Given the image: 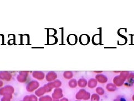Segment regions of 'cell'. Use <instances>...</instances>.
I'll use <instances>...</instances> for the list:
<instances>
[{"label":"cell","instance_id":"cell-1","mask_svg":"<svg viewBox=\"0 0 134 101\" xmlns=\"http://www.w3.org/2000/svg\"><path fill=\"white\" fill-rule=\"evenodd\" d=\"M33 77L38 79L42 80L44 77V74L41 72L36 71L35 72L33 73Z\"/></svg>","mask_w":134,"mask_h":101},{"label":"cell","instance_id":"cell-2","mask_svg":"<svg viewBox=\"0 0 134 101\" xmlns=\"http://www.w3.org/2000/svg\"><path fill=\"white\" fill-rule=\"evenodd\" d=\"M89 38L87 35H83L82 36H81L80 38V43H82L83 45H87L89 42Z\"/></svg>","mask_w":134,"mask_h":101},{"label":"cell","instance_id":"cell-3","mask_svg":"<svg viewBox=\"0 0 134 101\" xmlns=\"http://www.w3.org/2000/svg\"><path fill=\"white\" fill-rule=\"evenodd\" d=\"M68 42L71 45H74L76 42V37L75 35H70L68 37Z\"/></svg>","mask_w":134,"mask_h":101},{"label":"cell","instance_id":"cell-4","mask_svg":"<svg viewBox=\"0 0 134 101\" xmlns=\"http://www.w3.org/2000/svg\"><path fill=\"white\" fill-rule=\"evenodd\" d=\"M0 76H2L4 77L2 78V79H6L7 81H9L11 78V76L8 72H6V71L0 72Z\"/></svg>","mask_w":134,"mask_h":101},{"label":"cell","instance_id":"cell-5","mask_svg":"<svg viewBox=\"0 0 134 101\" xmlns=\"http://www.w3.org/2000/svg\"><path fill=\"white\" fill-rule=\"evenodd\" d=\"M56 77H57V75L55 73H54V72H50V73H49L48 74H47L46 79L47 81H51L55 79Z\"/></svg>","mask_w":134,"mask_h":101},{"label":"cell","instance_id":"cell-6","mask_svg":"<svg viewBox=\"0 0 134 101\" xmlns=\"http://www.w3.org/2000/svg\"><path fill=\"white\" fill-rule=\"evenodd\" d=\"M96 78L98 79V80L101 83H105V82H106L107 81V78L104 75H98L97 76Z\"/></svg>","mask_w":134,"mask_h":101},{"label":"cell","instance_id":"cell-7","mask_svg":"<svg viewBox=\"0 0 134 101\" xmlns=\"http://www.w3.org/2000/svg\"><path fill=\"white\" fill-rule=\"evenodd\" d=\"M64 77L65 78L69 79V78L72 77L73 74H72V73H71V72H70L69 71H66L64 73Z\"/></svg>","mask_w":134,"mask_h":101},{"label":"cell","instance_id":"cell-8","mask_svg":"<svg viewBox=\"0 0 134 101\" xmlns=\"http://www.w3.org/2000/svg\"><path fill=\"white\" fill-rule=\"evenodd\" d=\"M2 83V82H1V81H0V83ZM0 86H1V85H0Z\"/></svg>","mask_w":134,"mask_h":101}]
</instances>
